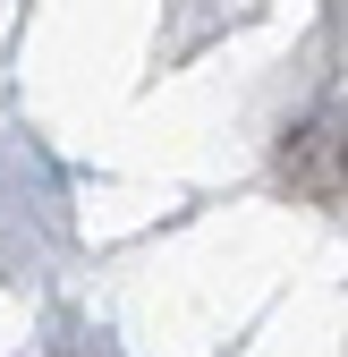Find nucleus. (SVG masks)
Returning a JSON list of instances; mask_svg holds the SVG:
<instances>
[{"instance_id": "f257e3e1", "label": "nucleus", "mask_w": 348, "mask_h": 357, "mask_svg": "<svg viewBox=\"0 0 348 357\" xmlns=\"http://www.w3.org/2000/svg\"><path fill=\"white\" fill-rule=\"evenodd\" d=\"M280 178L306 204H348V111H323L280 137Z\"/></svg>"}]
</instances>
